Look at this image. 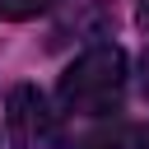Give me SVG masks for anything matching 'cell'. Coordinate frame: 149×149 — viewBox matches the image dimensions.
<instances>
[{
  "label": "cell",
  "instance_id": "1",
  "mask_svg": "<svg viewBox=\"0 0 149 149\" xmlns=\"http://www.w3.org/2000/svg\"><path fill=\"white\" fill-rule=\"evenodd\" d=\"M121 93H126V51L107 42L74 56L56 84L61 107L74 116H107L121 107Z\"/></svg>",
  "mask_w": 149,
  "mask_h": 149
},
{
  "label": "cell",
  "instance_id": "2",
  "mask_svg": "<svg viewBox=\"0 0 149 149\" xmlns=\"http://www.w3.org/2000/svg\"><path fill=\"white\" fill-rule=\"evenodd\" d=\"M5 130L19 149H47L56 140V112L33 84H19L5 98Z\"/></svg>",
  "mask_w": 149,
  "mask_h": 149
},
{
  "label": "cell",
  "instance_id": "3",
  "mask_svg": "<svg viewBox=\"0 0 149 149\" xmlns=\"http://www.w3.org/2000/svg\"><path fill=\"white\" fill-rule=\"evenodd\" d=\"M61 0H0V19H37V14H47V9H56Z\"/></svg>",
  "mask_w": 149,
  "mask_h": 149
},
{
  "label": "cell",
  "instance_id": "4",
  "mask_svg": "<svg viewBox=\"0 0 149 149\" xmlns=\"http://www.w3.org/2000/svg\"><path fill=\"white\" fill-rule=\"evenodd\" d=\"M79 149H130V135H116V130H98V135H88Z\"/></svg>",
  "mask_w": 149,
  "mask_h": 149
},
{
  "label": "cell",
  "instance_id": "5",
  "mask_svg": "<svg viewBox=\"0 0 149 149\" xmlns=\"http://www.w3.org/2000/svg\"><path fill=\"white\" fill-rule=\"evenodd\" d=\"M130 144H135V149H149V130H135V135H130Z\"/></svg>",
  "mask_w": 149,
  "mask_h": 149
},
{
  "label": "cell",
  "instance_id": "6",
  "mask_svg": "<svg viewBox=\"0 0 149 149\" xmlns=\"http://www.w3.org/2000/svg\"><path fill=\"white\" fill-rule=\"evenodd\" d=\"M140 70H144V93H149V51H144V65Z\"/></svg>",
  "mask_w": 149,
  "mask_h": 149
}]
</instances>
